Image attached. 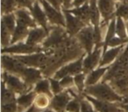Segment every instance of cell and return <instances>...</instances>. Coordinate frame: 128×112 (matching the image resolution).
Here are the masks:
<instances>
[{
	"mask_svg": "<svg viewBox=\"0 0 128 112\" xmlns=\"http://www.w3.org/2000/svg\"><path fill=\"white\" fill-rule=\"evenodd\" d=\"M35 92L40 93V94H46L48 96H51V93L49 90V82L48 80H42L37 82L35 86Z\"/></svg>",
	"mask_w": 128,
	"mask_h": 112,
	"instance_id": "cell-26",
	"label": "cell"
},
{
	"mask_svg": "<svg viewBox=\"0 0 128 112\" xmlns=\"http://www.w3.org/2000/svg\"><path fill=\"white\" fill-rule=\"evenodd\" d=\"M70 103V96L67 93L58 94L53 99L51 106L56 112H63L67 108V105Z\"/></svg>",
	"mask_w": 128,
	"mask_h": 112,
	"instance_id": "cell-14",
	"label": "cell"
},
{
	"mask_svg": "<svg viewBox=\"0 0 128 112\" xmlns=\"http://www.w3.org/2000/svg\"><path fill=\"white\" fill-rule=\"evenodd\" d=\"M66 33L62 29H54L50 33L49 37L44 41V47H53V46H60L64 41L66 40Z\"/></svg>",
	"mask_w": 128,
	"mask_h": 112,
	"instance_id": "cell-7",
	"label": "cell"
},
{
	"mask_svg": "<svg viewBox=\"0 0 128 112\" xmlns=\"http://www.w3.org/2000/svg\"><path fill=\"white\" fill-rule=\"evenodd\" d=\"M86 2H87V0H73L72 4H73L74 6H76V7H79V6L84 4Z\"/></svg>",
	"mask_w": 128,
	"mask_h": 112,
	"instance_id": "cell-43",
	"label": "cell"
},
{
	"mask_svg": "<svg viewBox=\"0 0 128 112\" xmlns=\"http://www.w3.org/2000/svg\"><path fill=\"white\" fill-rule=\"evenodd\" d=\"M123 48V46H118L116 47H112V49H110L109 51H107L106 53H104L103 56V59L101 61V67L106 66V65L110 64L112 61H113L116 59V57L118 56L119 53H120L121 49Z\"/></svg>",
	"mask_w": 128,
	"mask_h": 112,
	"instance_id": "cell-19",
	"label": "cell"
},
{
	"mask_svg": "<svg viewBox=\"0 0 128 112\" xmlns=\"http://www.w3.org/2000/svg\"><path fill=\"white\" fill-rule=\"evenodd\" d=\"M40 48L36 46L29 44H18L15 46H10V47L4 48L2 53H32L34 52H40Z\"/></svg>",
	"mask_w": 128,
	"mask_h": 112,
	"instance_id": "cell-10",
	"label": "cell"
},
{
	"mask_svg": "<svg viewBox=\"0 0 128 112\" xmlns=\"http://www.w3.org/2000/svg\"><path fill=\"white\" fill-rule=\"evenodd\" d=\"M28 26L25 25H22V24L17 23L16 28H15L14 32L12 33V43L17 42V41L20 40V39H23L26 36L28 35V30H27Z\"/></svg>",
	"mask_w": 128,
	"mask_h": 112,
	"instance_id": "cell-22",
	"label": "cell"
},
{
	"mask_svg": "<svg viewBox=\"0 0 128 112\" xmlns=\"http://www.w3.org/2000/svg\"><path fill=\"white\" fill-rule=\"evenodd\" d=\"M39 1H41V0H39Z\"/></svg>",
	"mask_w": 128,
	"mask_h": 112,
	"instance_id": "cell-49",
	"label": "cell"
},
{
	"mask_svg": "<svg viewBox=\"0 0 128 112\" xmlns=\"http://www.w3.org/2000/svg\"><path fill=\"white\" fill-rule=\"evenodd\" d=\"M86 93L95 96L98 100L106 102L121 101V96L118 95L112 88L106 83H100L96 85L89 86L86 89Z\"/></svg>",
	"mask_w": 128,
	"mask_h": 112,
	"instance_id": "cell-1",
	"label": "cell"
},
{
	"mask_svg": "<svg viewBox=\"0 0 128 112\" xmlns=\"http://www.w3.org/2000/svg\"><path fill=\"white\" fill-rule=\"evenodd\" d=\"M100 54H101V49L99 48V46H96L94 52H93L92 53H90L89 55L84 59V70L85 73H88V72L91 71V70L98 65V61H99Z\"/></svg>",
	"mask_w": 128,
	"mask_h": 112,
	"instance_id": "cell-12",
	"label": "cell"
},
{
	"mask_svg": "<svg viewBox=\"0 0 128 112\" xmlns=\"http://www.w3.org/2000/svg\"><path fill=\"white\" fill-rule=\"evenodd\" d=\"M44 112H54V111H52V110H45Z\"/></svg>",
	"mask_w": 128,
	"mask_h": 112,
	"instance_id": "cell-48",
	"label": "cell"
},
{
	"mask_svg": "<svg viewBox=\"0 0 128 112\" xmlns=\"http://www.w3.org/2000/svg\"><path fill=\"white\" fill-rule=\"evenodd\" d=\"M15 22H17V20H15V16L12 14H6V16H4L2 20V25L9 31L11 33H13L15 30Z\"/></svg>",
	"mask_w": 128,
	"mask_h": 112,
	"instance_id": "cell-25",
	"label": "cell"
},
{
	"mask_svg": "<svg viewBox=\"0 0 128 112\" xmlns=\"http://www.w3.org/2000/svg\"><path fill=\"white\" fill-rule=\"evenodd\" d=\"M4 78L6 80V85L13 92L20 93V92H24L26 89V84L23 83L20 81V79L18 78L17 76H15V75H10V74H4Z\"/></svg>",
	"mask_w": 128,
	"mask_h": 112,
	"instance_id": "cell-11",
	"label": "cell"
},
{
	"mask_svg": "<svg viewBox=\"0 0 128 112\" xmlns=\"http://www.w3.org/2000/svg\"><path fill=\"white\" fill-rule=\"evenodd\" d=\"M3 11L6 12H10L14 9L16 5V1L15 0H3Z\"/></svg>",
	"mask_w": 128,
	"mask_h": 112,
	"instance_id": "cell-32",
	"label": "cell"
},
{
	"mask_svg": "<svg viewBox=\"0 0 128 112\" xmlns=\"http://www.w3.org/2000/svg\"><path fill=\"white\" fill-rule=\"evenodd\" d=\"M10 34L11 32L2 25V45H7L9 43V38H10Z\"/></svg>",
	"mask_w": 128,
	"mask_h": 112,
	"instance_id": "cell-39",
	"label": "cell"
},
{
	"mask_svg": "<svg viewBox=\"0 0 128 112\" xmlns=\"http://www.w3.org/2000/svg\"><path fill=\"white\" fill-rule=\"evenodd\" d=\"M81 110H82V112H95L91 107L90 103H88L87 101L81 102Z\"/></svg>",
	"mask_w": 128,
	"mask_h": 112,
	"instance_id": "cell-41",
	"label": "cell"
},
{
	"mask_svg": "<svg viewBox=\"0 0 128 112\" xmlns=\"http://www.w3.org/2000/svg\"><path fill=\"white\" fill-rule=\"evenodd\" d=\"M46 33H48V30H46L45 28L32 29L29 32L28 35H27L26 43L29 45L35 46L36 44L42 41L46 38Z\"/></svg>",
	"mask_w": 128,
	"mask_h": 112,
	"instance_id": "cell-15",
	"label": "cell"
},
{
	"mask_svg": "<svg viewBox=\"0 0 128 112\" xmlns=\"http://www.w3.org/2000/svg\"><path fill=\"white\" fill-rule=\"evenodd\" d=\"M16 18L17 23L25 25L28 27H34L35 26V22L32 20L30 15L24 10H18L16 11Z\"/></svg>",
	"mask_w": 128,
	"mask_h": 112,
	"instance_id": "cell-21",
	"label": "cell"
},
{
	"mask_svg": "<svg viewBox=\"0 0 128 112\" xmlns=\"http://www.w3.org/2000/svg\"><path fill=\"white\" fill-rule=\"evenodd\" d=\"M51 5H53L56 10H60L62 4H63V0H46Z\"/></svg>",
	"mask_w": 128,
	"mask_h": 112,
	"instance_id": "cell-42",
	"label": "cell"
},
{
	"mask_svg": "<svg viewBox=\"0 0 128 112\" xmlns=\"http://www.w3.org/2000/svg\"><path fill=\"white\" fill-rule=\"evenodd\" d=\"M21 75L27 84H32L40 78V72L34 68H26Z\"/></svg>",
	"mask_w": 128,
	"mask_h": 112,
	"instance_id": "cell-18",
	"label": "cell"
},
{
	"mask_svg": "<svg viewBox=\"0 0 128 112\" xmlns=\"http://www.w3.org/2000/svg\"><path fill=\"white\" fill-rule=\"evenodd\" d=\"M50 83H51V89L53 91V93L54 94H58L60 93V89H62V85H60V82H59L57 81V79L54 80V79H50Z\"/></svg>",
	"mask_w": 128,
	"mask_h": 112,
	"instance_id": "cell-36",
	"label": "cell"
},
{
	"mask_svg": "<svg viewBox=\"0 0 128 112\" xmlns=\"http://www.w3.org/2000/svg\"><path fill=\"white\" fill-rule=\"evenodd\" d=\"M64 15H65V20H66V26L68 32L70 35H75L78 33L84 27V22L81 20L79 18L72 14L68 10H64Z\"/></svg>",
	"mask_w": 128,
	"mask_h": 112,
	"instance_id": "cell-3",
	"label": "cell"
},
{
	"mask_svg": "<svg viewBox=\"0 0 128 112\" xmlns=\"http://www.w3.org/2000/svg\"><path fill=\"white\" fill-rule=\"evenodd\" d=\"M126 41H127L126 39H122V38H120V37H113L108 42V45H107V46H112V47H116V46H121L122 44L126 43Z\"/></svg>",
	"mask_w": 128,
	"mask_h": 112,
	"instance_id": "cell-35",
	"label": "cell"
},
{
	"mask_svg": "<svg viewBox=\"0 0 128 112\" xmlns=\"http://www.w3.org/2000/svg\"><path fill=\"white\" fill-rule=\"evenodd\" d=\"M80 107L81 104H79L78 102L76 100H73L68 103L66 110L68 112H80Z\"/></svg>",
	"mask_w": 128,
	"mask_h": 112,
	"instance_id": "cell-34",
	"label": "cell"
},
{
	"mask_svg": "<svg viewBox=\"0 0 128 112\" xmlns=\"http://www.w3.org/2000/svg\"><path fill=\"white\" fill-rule=\"evenodd\" d=\"M119 1H123V2H126V3H128V0H119Z\"/></svg>",
	"mask_w": 128,
	"mask_h": 112,
	"instance_id": "cell-47",
	"label": "cell"
},
{
	"mask_svg": "<svg viewBox=\"0 0 128 112\" xmlns=\"http://www.w3.org/2000/svg\"><path fill=\"white\" fill-rule=\"evenodd\" d=\"M72 2V0H63V4L65 7H68L70 5V3Z\"/></svg>",
	"mask_w": 128,
	"mask_h": 112,
	"instance_id": "cell-44",
	"label": "cell"
},
{
	"mask_svg": "<svg viewBox=\"0 0 128 112\" xmlns=\"http://www.w3.org/2000/svg\"><path fill=\"white\" fill-rule=\"evenodd\" d=\"M117 16L121 17V18H124V17H128V3L123 2L119 4L117 7Z\"/></svg>",
	"mask_w": 128,
	"mask_h": 112,
	"instance_id": "cell-29",
	"label": "cell"
},
{
	"mask_svg": "<svg viewBox=\"0 0 128 112\" xmlns=\"http://www.w3.org/2000/svg\"><path fill=\"white\" fill-rule=\"evenodd\" d=\"M15 101V96L14 93L12 89H8L7 88L6 89L4 85L2 87V103H9V102Z\"/></svg>",
	"mask_w": 128,
	"mask_h": 112,
	"instance_id": "cell-28",
	"label": "cell"
},
{
	"mask_svg": "<svg viewBox=\"0 0 128 112\" xmlns=\"http://www.w3.org/2000/svg\"><path fill=\"white\" fill-rule=\"evenodd\" d=\"M34 99V93H28L20 96L17 100L18 106L21 109H26L32 104V101Z\"/></svg>",
	"mask_w": 128,
	"mask_h": 112,
	"instance_id": "cell-24",
	"label": "cell"
},
{
	"mask_svg": "<svg viewBox=\"0 0 128 112\" xmlns=\"http://www.w3.org/2000/svg\"><path fill=\"white\" fill-rule=\"evenodd\" d=\"M31 11H32V14L34 18L46 30V22H48V17H46V14L45 11H43L41 10L40 6L39 5L38 3H34V5H32V9H31Z\"/></svg>",
	"mask_w": 128,
	"mask_h": 112,
	"instance_id": "cell-16",
	"label": "cell"
},
{
	"mask_svg": "<svg viewBox=\"0 0 128 112\" xmlns=\"http://www.w3.org/2000/svg\"><path fill=\"white\" fill-rule=\"evenodd\" d=\"M98 8L102 16L105 20L112 18L115 11V4L113 0H98Z\"/></svg>",
	"mask_w": 128,
	"mask_h": 112,
	"instance_id": "cell-13",
	"label": "cell"
},
{
	"mask_svg": "<svg viewBox=\"0 0 128 112\" xmlns=\"http://www.w3.org/2000/svg\"><path fill=\"white\" fill-rule=\"evenodd\" d=\"M121 108L124 110V111L128 112V103L126 104H121Z\"/></svg>",
	"mask_w": 128,
	"mask_h": 112,
	"instance_id": "cell-45",
	"label": "cell"
},
{
	"mask_svg": "<svg viewBox=\"0 0 128 112\" xmlns=\"http://www.w3.org/2000/svg\"><path fill=\"white\" fill-rule=\"evenodd\" d=\"M48 104V98L44 95L39 96L35 100V106L40 107V108H45Z\"/></svg>",
	"mask_w": 128,
	"mask_h": 112,
	"instance_id": "cell-33",
	"label": "cell"
},
{
	"mask_svg": "<svg viewBox=\"0 0 128 112\" xmlns=\"http://www.w3.org/2000/svg\"><path fill=\"white\" fill-rule=\"evenodd\" d=\"M15 1H16V4H18V6L29 8L30 10L32 9V5H34V4L32 0H15Z\"/></svg>",
	"mask_w": 128,
	"mask_h": 112,
	"instance_id": "cell-40",
	"label": "cell"
},
{
	"mask_svg": "<svg viewBox=\"0 0 128 112\" xmlns=\"http://www.w3.org/2000/svg\"><path fill=\"white\" fill-rule=\"evenodd\" d=\"M68 11L70 12H71L72 14H74L75 16H76L77 18H79L81 20H82L84 23H87L89 20H90V4H88L87 3L79 6V7H76L73 10H68Z\"/></svg>",
	"mask_w": 128,
	"mask_h": 112,
	"instance_id": "cell-17",
	"label": "cell"
},
{
	"mask_svg": "<svg viewBox=\"0 0 128 112\" xmlns=\"http://www.w3.org/2000/svg\"><path fill=\"white\" fill-rule=\"evenodd\" d=\"M34 109H35V107H32V108L29 109V110H28V111H26V112H34Z\"/></svg>",
	"mask_w": 128,
	"mask_h": 112,
	"instance_id": "cell-46",
	"label": "cell"
},
{
	"mask_svg": "<svg viewBox=\"0 0 128 112\" xmlns=\"http://www.w3.org/2000/svg\"><path fill=\"white\" fill-rule=\"evenodd\" d=\"M90 21L95 29H98L99 25V8L98 6V0L90 1Z\"/></svg>",
	"mask_w": 128,
	"mask_h": 112,
	"instance_id": "cell-20",
	"label": "cell"
},
{
	"mask_svg": "<svg viewBox=\"0 0 128 112\" xmlns=\"http://www.w3.org/2000/svg\"><path fill=\"white\" fill-rule=\"evenodd\" d=\"M2 63H3V67L6 70L15 74L21 75L22 72L26 68L25 64L23 62H21L17 57L12 58V57H9V56H4V55L2 57Z\"/></svg>",
	"mask_w": 128,
	"mask_h": 112,
	"instance_id": "cell-8",
	"label": "cell"
},
{
	"mask_svg": "<svg viewBox=\"0 0 128 112\" xmlns=\"http://www.w3.org/2000/svg\"><path fill=\"white\" fill-rule=\"evenodd\" d=\"M75 82L76 84L77 88H78L80 90H82V88L84 86V75L82 74H77L75 76Z\"/></svg>",
	"mask_w": 128,
	"mask_h": 112,
	"instance_id": "cell-37",
	"label": "cell"
},
{
	"mask_svg": "<svg viewBox=\"0 0 128 112\" xmlns=\"http://www.w3.org/2000/svg\"><path fill=\"white\" fill-rule=\"evenodd\" d=\"M17 105L15 101L2 103V112H16Z\"/></svg>",
	"mask_w": 128,
	"mask_h": 112,
	"instance_id": "cell-31",
	"label": "cell"
},
{
	"mask_svg": "<svg viewBox=\"0 0 128 112\" xmlns=\"http://www.w3.org/2000/svg\"><path fill=\"white\" fill-rule=\"evenodd\" d=\"M17 58L25 65L31 67H42L48 64L49 61V57L44 53H36L26 56H17Z\"/></svg>",
	"mask_w": 128,
	"mask_h": 112,
	"instance_id": "cell-5",
	"label": "cell"
},
{
	"mask_svg": "<svg viewBox=\"0 0 128 112\" xmlns=\"http://www.w3.org/2000/svg\"><path fill=\"white\" fill-rule=\"evenodd\" d=\"M116 33L118 36L122 39H126V30L123 19L121 17H118L117 22H116Z\"/></svg>",
	"mask_w": 128,
	"mask_h": 112,
	"instance_id": "cell-27",
	"label": "cell"
},
{
	"mask_svg": "<svg viewBox=\"0 0 128 112\" xmlns=\"http://www.w3.org/2000/svg\"><path fill=\"white\" fill-rule=\"evenodd\" d=\"M86 97L89 99L90 103L94 105V107L99 112H123L122 109H119L115 104H112L109 102L102 101V100H96L91 96H86Z\"/></svg>",
	"mask_w": 128,
	"mask_h": 112,
	"instance_id": "cell-9",
	"label": "cell"
},
{
	"mask_svg": "<svg viewBox=\"0 0 128 112\" xmlns=\"http://www.w3.org/2000/svg\"><path fill=\"white\" fill-rule=\"evenodd\" d=\"M43 4L44 7L45 12L48 17V19L51 22L52 24L58 25H66V20H65V17H63L60 12L58 11V10H56L53 5L48 3V1L46 0H41L40 1Z\"/></svg>",
	"mask_w": 128,
	"mask_h": 112,
	"instance_id": "cell-4",
	"label": "cell"
},
{
	"mask_svg": "<svg viewBox=\"0 0 128 112\" xmlns=\"http://www.w3.org/2000/svg\"><path fill=\"white\" fill-rule=\"evenodd\" d=\"M84 67V61L82 59H79L78 61H75L73 63L67 65V66L62 68L56 74H55L54 77L55 79H62L63 77L67 76L70 75H77L82 71V68Z\"/></svg>",
	"mask_w": 128,
	"mask_h": 112,
	"instance_id": "cell-6",
	"label": "cell"
},
{
	"mask_svg": "<svg viewBox=\"0 0 128 112\" xmlns=\"http://www.w3.org/2000/svg\"><path fill=\"white\" fill-rule=\"evenodd\" d=\"M75 80H73L72 77H70V75H67V76L63 77L60 81V85L62 88H67V87H71L73 85Z\"/></svg>",
	"mask_w": 128,
	"mask_h": 112,
	"instance_id": "cell-38",
	"label": "cell"
},
{
	"mask_svg": "<svg viewBox=\"0 0 128 112\" xmlns=\"http://www.w3.org/2000/svg\"><path fill=\"white\" fill-rule=\"evenodd\" d=\"M107 69H108V68H100L92 71L89 75V76H88L87 81H86V84L88 86L95 85L101 79V77L104 75Z\"/></svg>",
	"mask_w": 128,
	"mask_h": 112,
	"instance_id": "cell-23",
	"label": "cell"
},
{
	"mask_svg": "<svg viewBox=\"0 0 128 112\" xmlns=\"http://www.w3.org/2000/svg\"><path fill=\"white\" fill-rule=\"evenodd\" d=\"M77 38H78L81 45L84 46V49L89 53H90L93 47V44L96 42V40H95V29H92L90 26H84L78 32Z\"/></svg>",
	"mask_w": 128,
	"mask_h": 112,
	"instance_id": "cell-2",
	"label": "cell"
},
{
	"mask_svg": "<svg viewBox=\"0 0 128 112\" xmlns=\"http://www.w3.org/2000/svg\"><path fill=\"white\" fill-rule=\"evenodd\" d=\"M116 32V24H115V21H112L110 23V26L108 28V32H107V34H106V41H105V45H104V49L107 47V45H108V42L114 37V33Z\"/></svg>",
	"mask_w": 128,
	"mask_h": 112,
	"instance_id": "cell-30",
	"label": "cell"
}]
</instances>
